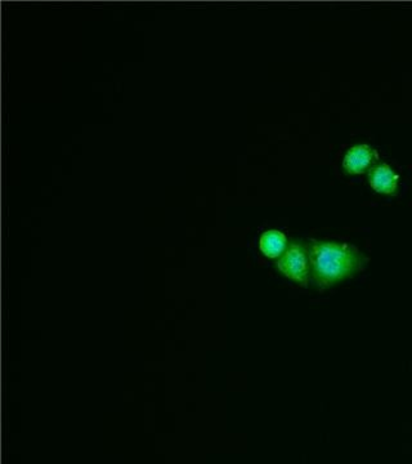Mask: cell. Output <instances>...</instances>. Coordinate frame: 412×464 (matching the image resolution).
<instances>
[{"mask_svg": "<svg viewBox=\"0 0 412 464\" xmlns=\"http://www.w3.org/2000/svg\"><path fill=\"white\" fill-rule=\"evenodd\" d=\"M311 262V282L319 289L355 276L368 264L369 258L348 243L311 240L308 244Z\"/></svg>", "mask_w": 412, "mask_h": 464, "instance_id": "6da1fadb", "label": "cell"}, {"mask_svg": "<svg viewBox=\"0 0 412 464\" xmlns=\"http://www.w3.org/2000/svg\"><path fill=\"white\" fill-rule=\"evenodd\" d=\"M280 273L285 275L292 282L302 286H307L311 282V262L308 246L292 241L285 253L277 261Z\"/></svg>", "mask_w": 412, "mask_h": 464, "instance_id": "7a4b0ae2", "label": "cell"}, {"mask_svg": "<svg viewBox=\"0 0 412 464\" xmlns=\"http://www.w3.org/2000/svg\"><path fill=\"white\" fill-rule=\"evenodd\" d=\"M375 159H378V152L370 145L359 143V145L352 146L346 152V157L343 159V169L352 176L365 173L369 168H371Z\"/></svg>", "mask_w": 412, "mask_h": 464, "instance_id": "3957f363", "label": "cell"}, {"mask_svg": "<svg viewBox=\"0 0 412 464\" xmlns=\"http://www.w3.org/2000/svg\"><path fill=\"white\" fill-rule=\"evenodd\" d=\"M398 174L386 163L378 164L369 172V182H370L371 188L379 194H395L398 188Z\"/></svg>", "mask_w": 412, "mask_h": 464, "instance_id": "277c9868", "label": "cell"}, {"mask_svg": "<svg viewBox=\"0 0 412 464\" xmlns=\"http://www.w3.org/2000/svg\"><path fill=\"white\" fill-rule=\"evenodd\" d=\"M288 239L285 234L279 230L265 231L259 240V248L265 257L274 259L280 258L288 248Z\"/></svg>", "mask_w": 412, "mask_h": 464, "instance_id": "5b68a950", "label": "cell"}]
</instances>
